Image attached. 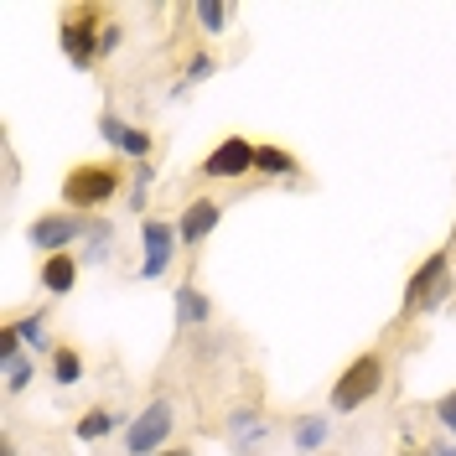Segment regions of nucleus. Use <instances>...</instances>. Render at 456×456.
I'll return each instance as SVG.
<instances>
[{"label": "nucleus", "instance_id": "2", "mask_svg": "<svg viewBox=\"0 0 456 456\" xmlns=\"http://www.w3.org/2000/svg\"><path fill=\"white\" fill-rule=\"evenodd\" d=\"M119 167L114 161H78V167L62 176V202H68V213H99V208H110L119 198Z\"/></svg>", "mask_w": 456, "mask_h": 456}, {"label": "nucleus", "instance_id": "27", "mask_svg": "<svg viewBox=\"0 0 456 456\" xmlns=\"http://www.w3.org/2000/svg\"><path fill=\"white\" fill-rule=\"evenodd\" d=\"M0 456H16V441H11V436H5V446H0Z\"/></svg>", "mask_w": 456, "mask_h": 456}, {"label": "nucleus", "instance_id": "10", "mask_svg": "<svg viewBox=\"0 0 456 456\" xmlns=\"http://www.w3.org/2000/svg\"><path fill=\"white\" fill-rule=\"evenodd\" d=\"M218 224H224V202H218V198H192L187 208H182V218H176L182 249H198V244H202V239H208Z\"/></svg>", "mask_w": 456, "mask_h": 456}, {"label": "nucleus", "instance_id": "8", "mask_svg": "<svg viewBox=\"0 0 456 456\" xmlns=\"http://www.w3.org/2000/svg\"><path fill=\"white\" fill-rule=\"evenodd\" d=\"M452 275V249H436V255H426L415 270H410V281H404V312H420L430 301V290Z\"/></svg>", "mask_w": 456, "mask_h": 456}, {"label": "nucleus", "instance_id": "16", "mask_svg": "<svg viewBox=\"0 0 456 456\" xmlns=\"http://www.w3.org/2000/svg\"><path fill=\"white\" fill-rule=\"evenodd\" d=\"M47 369H53V384H57V389H73V384L88 373V369H84V353H78V347H68V342H57V353L47 358Z\"/></svg>", "mask_w": 456, "mask_h": 456}, {"label": "nucleus", "instance_id": "21", "mask_svg": "<svg viewBox=\"0 0 456 456\" xmlns=\"http://www.w3.org/2000/svg\"><path fill=\"white\" fill-rule=\"evenodd\" d=\"M151 182H156V161H141V167H135V182H130V202H125L130 213H145V208H151ZM145 218H151V213H145Z\"/></svg>", "mask_w": 456, "mask_h": 456}, {"label": "nucleus", "instance_id": "12", "mask_svg": "<svg viewBox=\"0 0 456 456\" xmlns=\"http://www.w3.org/2000/svg\"><path fill=\"white\" fill-rule=\"evenodd\" d=\"M224 430H228V446L239 456H259V446H265V415H259V410H249V404L233 410Z\"/></svg>", "mask_w": 456, "mask_h": 456}, {"label": "nucleus", "instance_id": "9", "mask_svg": "<svg viewBox=\"0 0 456 456\" xmlns=\"http://www.w3.org/2000/svg\"><path fill=\"white\" fill-rule=\"evenodd\" d=\"M99 135H104V145H114V151H119L125 161H135V167H141V161H151V145H156L151 135H145V130L125 125V119H119L114 110L99 114Z\"/></svg>", "mask_w": 456, "mask_h": 456}, {"label": "nucleus", "instance_id": "29", "mask_svg": "<svg viewBox=\"0 0 456 456\" xmlns=\"http://www.w3.org/2000/svg\"><path fill=\"white\" fill-rule=\"evenodd\" d=\"M322 456H338V452H322Z\"/></svg>", "mask_w": 456, "mask_h": 456}, {"label": "nucleus", "instance_id": "6", "mask_svg": "<svg viewBox=\"0 0 456 456\" xmlns=\"http://www.w3.org/2000/svg\"><path fill=\"white\" fill-rule=\"evenodd\" d=\"M255 161H259V145L255 141L228 135V141H218L208 156H202L198 176H202V182H244V176L255 171Z\"/></svg>", "mask_w": 456, "mask_h": 456}, {"label": "nucleus", "instance_id": "17", "mask_svg": "<svg viewBox=\"0 0 456 456\" xmlns=\"http://www.w3.org/2000/svg\"><path fill=\"white\" fill-rule=\"evenodd\" d=\"M114 426H119V410H110V404H94V410H84V415L73 420V436H78V441H104Z\"/></svg>", "mask_w": 456, "mask_h": 456}, {"label": "nucleus", "instance_id": "25", "mask_svg": "<svg viewBox=\"0 0 456 456\" xmlns=\"http://www.w3.org/2000/svg\"><path fill=\"white\" fill-rule=\"evenodd\" d=\"M125 47V27L119 21H104V37H99V57H114Z\"/></svg>", "mask_w": 456, "mask_h": 456}, {"label": "nucleus", "instance_id": "23", "mask_svg": "<svg viewBox=\"0 0 456 456\" xmlns=\"http://www.w3.org/2000/svg\"><path fill=\"white\" fill-rule=\"evenodd\" d=\"M213 73H218V57L213 53H192L187 57V68H182V88H192V84H208V78H213Z\"/></svg>", "mask_w": 456, "mask_h": 456}, {"label": "nucleus", "instance_id": "22", "mask_svg": "<svg viewBox=\"0 0 456 456\" xmlns=\"http://www.w3.org/2000/svg\"><path fill=\"white\" fill-rule=\"evenodd\" d=\"M0 369H5V395H21L31 384V373H37V363H31V353H16V358H0Z\"/></svg>", "mask_w": 456, "mask_h": 456}, {"label": "nucleus", "instance_id": "19", "mask_svg": "<svg viewBox=\"0 0 456 456\" xmlns=\"http://www.w3.org/2000/svg\"><path fill=\"white\" fill-rule=\"evenodd\" d=\"M110 239H114V228H110V218H88L84 224V265H99V259H110Z\"/></svg>", "mask_w": 456, "mask_h": 456}, {"label": "nucleus", "instance_id": "4", "mask_svg": "<svg viewBox=\"0 0 456 456\" xmlns=\"http://www.w3.org/2000/svg\"><path fill=\"white\" fill-rule=\"evenodd\" d=\"M171 430H176V410H171V399H151L141 415L125 426V456H156L167 452V446H176L171 441Z\"/></svg>", "mask_w": 456, "mask_h": 456}, {"label": "nucleus", "instance_id": "13", "mask_svg": "<svg viewBox=\"0 0 456 456\" xmlns=\"http://www.w3.org/2000/svg\"><path fill=\"white\" fill-rule=\"evenodd\" d=\"M208 322H213V301L202 296V285H192V281L176 285V327L182 332H202Z\"/></svg>", "mask_w": 456, "mask_h": 456}, {"label": "nucleus", "instance_id": "14", "mask_svg": "<svg viewBox=\"0 0 456 456\" xmlns=\"http://www.w3.org/2000/svg\"><path fill=\"white\" fill-rule=\"evenodd\" d=\"M78 270H84V259H78V255H47V259H42L37 285H42L47 296H68V290L78 285Z\"/></svg>", "mask_w": 456, "mask_h": 456}, {"label": "nucleus", "instance_id": "24", "mask_svg": "<svg viewBox=\"0 0 456 456\" xmlns=\"http://www.w3.org/2000/svg\"><path fill=\"white\" fill-rule=\"evenodd\" d=\"M430 415H436V426L456 441V389H446V395L436 399V404H430Z\"/></svg>", "mask_w": 456, "mask_h": 456}, {"label": "nucleus", "instance_id": "1", "mask_svg": "<svg viewBox=\"0 0 456 456\" xmlns=\"http://www.w3.org/2000/svg\"><path fill=\"white\" fill-rule=\"evenodd\" d=\"M384 379H389L384 353H379V347L358 353V358L338 373V384H332V395H327V415H358V410L384 389Z\"/></svg>", "mask_w": 456, "mask_h": 456}, {"label": "nucleus", "instance_id": "18", "mask_svg": "<svg viewBox=\"0 0 456 456\" xmlns=\"http://www.w3.org/2000/svg\"><path fill=\"white\" fill-rule=\"evenodd\" d=\"M255 171L259 176H301V161H296V151H285V145H259Z\"/></svg>", "mask_w": 456, "mask_h": 456}, {"label": "nucleus", "instance_id": "30", "mask_svg": "<svg viewBox=\"0 0 456 456\" xmlns=\"http://www.w3.org/2000/svg\"><path fill=\"white\" fill-rule=\"evenodd\" d=\"M452 456H456V452H452Z\"/></svg>", "mask_w": 456, "mask_h": 456}, {"label": "nucleus", "instance_id": "11", "mask_svg": "<svg viewBox=\"0 0 456 456\" xmlns=\"http://www.w3.org/2000/svg\"><path fill=\"white\" fill-rule=\"evenodd\" d=\"M327 441H332V415H327V410H306V415L290 420V446L301 456H322Z\"/></svg>", "mask_w": 456, "mask_h": 456}, {"label": "nucleus", "instance_id": "5", "mask_svg": "<svg viewBox=\"0 0 456 456\" xmlns=\"http://www.w3.org/2000/svg\"><path fill=\"white\" fill-rule=\"evenodd\" d=\"M176 249H182V233L171 218H141V281H161L171 265H176Z\"/></svg>", "mask_w": 456, "mask_h": 456}, {"label": "nucleus", "instance_id": "20", "mask_svg": "<svg viewBox=\"0 0 456 456\" xmlns=\"http://www.w3.org/2000/svg\"><path fill=\"white\" fill-rule=\"evenodd\" d=\"M192 16H198V27L208 31V37H224L228 21H233V5H228V0H198Z\"/></svg>", "mask_w": 456, "mask_h": 456}, {"label": "nucleus", "instance_id": "26", "mask_svg": "<svg viewBox=\"0 0 456 456\" xmlns=\"http://www.w3.org/2000/svg\"><path fill=\"white\" fill-rule=\"evenodd\" d=\"M156 456H192V446H167V452H156Z\"/></svg>", "mask_w": 456, "mask_h": 456}, {"label": "nucleus", "instance_id": "3", "mask_svg": "<svg viewBox=\"0 0 456 456\" xmlns=\"http://www.w3.org/2000/svg\"><path fill=\"white\" fill-rule=\"evenodd\" d=\"M99 37H104V11L99 5H73V11H62V21H57V47L62 57L84 73L99 62Z\"/></svg>", "mask_w": 456, "mask_h": 456}, {"label": "nucleus", "instance_id": "28", "mask_svg": "<svg viewBox=\"0 0 456 456\" xmlns=\"http://www.w3.org/2000/svg\"><path fill=\"white\" fill-rule=\"evenodd\" d=\"M430 456H452V446H430Z\"/></svg>", "mask_w": 456, "mask_h": 456}, {"label": "nucleus", "instance_id": "7", "mask_svg": "<svg viewBox=\"0 0 456 456\" xmlns=\"http://www.w3.org/2000/svg\"><path fill=\"white\" fill-rule=\"evenodd\" d=\"M84 224L78 213H37L27 224V244L31 249H42V255H68V244H84Z\"/></svg>", "mask_w": 456, "mask_h": 456}, {"label": "nucleus", "instance_id": "15", "mask_svg": "<svg viewBox=\"0 0 456 456\" xmlns=\"http://www.w3.org/2000/svg\"><path fill=\"white\" fill-rule=\"evenodd\" d=\"M11 327H16V338H21V347H31V353H47V358L57 353V342L47 338V312L11 316Z\"/></svg>", "mask_w": 456, "mask_h": 456}]
</instances>
